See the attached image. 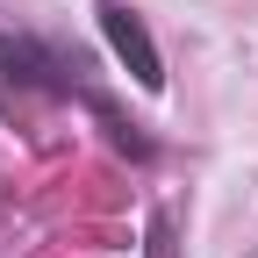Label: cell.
<instances>
[{
  "mask_svg": "<svg viewBox=\"0 0 258 258\" xmlns=\"http://www.w3.org/2000/svg\"><path fill=\"white\" fill-rule=\"evenodd\" d=\"M101 36H108V50L129 64V79H137L144 93H158V86H165V57H158V43H151L144 15H129L122 0H101Z\"/></svg>",
  "mask_w": 258,
  "mask_h": 258,
  "instance_id": "7a4b0ae2",
  "label": "cell"
},
{
  "mask_svg": "<svg viewBox=\"0 0 258 258\" xmlns=\"http://www.w3.org/2000/svg\"><path fill=\"white\" fill-rule=\"evenodd\" d=\"M0 86H15V93H64V101H86V108L101 115L129 151H144L137 137H129V122L101 101V93H86V86H79V64L64 57L57 43H43V36H0Z\"/></svg>",
  "mask_w": 258,
  "mask_h": 258,
  "instance_id": "6da1fadb",
  "label": "cell"
}]
</instances>
